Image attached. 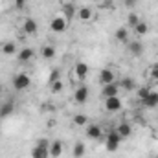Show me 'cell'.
Returning <instances> with one entry per match:
<instances>
[{"label": "cell", "instance_id": "cell-1", "mask_svg": "<svg viewBox=\"0 0 158 158\" xmlns=\"http://www.w3.org/2000/svg\"><path fill=\"white\" fill-rule=\"evenodd\" d=\"M30 85H31V79H30L28 74L20 72V74H15V76H13V88H15L17 92L28 90V88H30Z\"/></svg>", "mask_w": 158, "mask_h": 158}, {"label": "cell", "instance_id": "cell-2", "mask_svg": "<svg viewBox=\"0 0 158 158\" xmlns=\"http://www.w3.org/2000/svg\"><path fill=\"white\" fill-rule=\"evenodd\" d=\"M121 142H123V138L116 132V129H112V131H109V134H107L105 147H107V151H109V153H114V151H118V147H119V143H121Z\"/></svg>", "mask_w": 158, "mask_h": 158}, {"label": "cell", "instance_id": "cell-3", "mask_svg": "<svg viewBox=\"0 0 158 158\" xmlns=\"http://www.w3.org/2000/svg\"><path fill=\"white\" fill-rule=\"evenodd\" d=\"M66 28H68V20L63 15L61 17H53L50 20V30L53 33H63V31H66Z\"/></svg>", "mask_w": 158, "mask_h": 158}, {"label": "cell", "instance_id": "cell-4", "mask_svg": "<svg viewBox=\"0 0 158 158\" xmlns=\"http://www.w3.org/2000/svg\"><path fill=\"white\" fill-rule=\"evenodd\" d=\"M121 107H123V101L119 99V96L105 99V110L107 112H118V110H121Z\"/></svg>", "mask_w": 158, "mask_h": 158}, {"label": "cell", "instance_id": "cell-5", "mask_svg": "<svg viewBox=\"0 0 158 158\" xmlns=\"http://www.w3.org/2000/svg\"><path fill=\"white\" fill-rule=\"evenodd\" d=\"M22 31H24L26 35H35V33L39 31V24H37V20L31 19V17L24 19V22H22Z\"/></svg>", "mask_w": 158, "mask_h": 158}, {"label": "cell", "instance_id": "cell-6", "mask_svg": "<svg viewBox=\"0 0 158 158\" xmlns=\"http://www.w3.org/2000/svg\"><path fill=\"white\" fill-rule=\"evenodd\" d=\"M86 138H90V140H101L103 138V129L98 123H88V127H86Z\"/></svg>", "mask_w": 158, "mask_h": 158}, {"label": "cell", "instance_id": "cell-7", "mask_svg": "<svg viewBox=\"0 0 158 158\" xmlns=\"http://www.w3.org/2000/svg\"><path fill=\"white\" fill-rule=\"evenodd\" d=\"M35 57V50L33 48H20L19 52H17V59H19V63H30L31 59Z\"/></svg>", "mask_w": 158, "mask_h": 158}, {"label": "cell", "instance_id": "cell-8", "mask_svg": "<svg viewBox=\"0 0 158 158\" xmlns=\"http://www.w3.org/2000/svg\"><path fill=\"white\" fill-rule=\"evenodd\" d=\"M101 96H103V99H107V98H114V96H119V85H118V83L103 85V88H101Z\"/></svg>", "mask_w": 158, "mask_h": 158}, {"label": "cell", "instance_id": "cell-9", "mask_svg": "<svg viewBox=\"0 0 158 158\" xmlns=\"http://www.w3.org/2000/svg\"><path fill=\"white\" fill-rule=\"evenodd\" d=\"M99 83L101 85H110V83H116V76H114V72L110 70V68H103L101 72H99Z\"/></svg>", "mask_w": 158, "mask_h": 158}, {"label": "cell", "instance_id": "cell-10", "mask_svg": "<svg viewBox=\"0 0 158 158\" xmlns=\"http://www.w3.org/2000/svg\"><path fill=\"white\" fill-rule=\"evenodd\" d=\"M127 48H129V53H131L132 57H140V55L143 53V44H142L138 39L127 42Z\"/></svg>", "mask_w": 158, "mask_h": 158}, {"label": "cell", "instance_id": "cell-11", "mask_svg": "<svg viewBox=\"0 0 158 158\" xmlns=\"http://www.w3.org/2000/svg\"><path fill=\"white\" fill-rule=\"evenodd\" d=\"M86 99H88V88L85 85H81V86L76 88V92H74V101L79 103V105H83Z\"/></svg>", "mask_w": 158, "mask_h": 158}, {"label": "cell", "instance_id": "cell-12", "mask_svg": "<svg viewBox=\"0 0 158 158\" xmlns=\"http://www.w3.org/2000/svg\"><path fill=\"white\" fill-rule=\"evenodd\" d=\"M77 19L81 22H88V20H92V17H94V9L92 7H88V6H83V7H79L77 9Z\"/></svg>", "mask_w": 158, "mask_h": 158}, {"label": "cell", "instance_id": "cell-13", "mask_svg": "<svg viewBox=\"0 0 158 158\" xmlns=\"http://www.w3.org/2000/svg\"><path fill=\"white\" fill-rule=\"evenodd\" d=\"M31 158H50V147L35 143L33 149H31Z\"/></svg>", "mask_w": 158, "mask_h": 158}, {"label": "cell", "instance_id": "cell-14", "mask_svg": "<svg viewBox=\"0 0 158 158\" xmlns=\"http://www.w3.org/2000/svg\"><path fill=\"white\" fill-rule=\"evenodd\" d=\"M142 105H143V107H147V109H156V107H158V92L151 90V94L142 101Z\"/></svg>", "mask_w": 158, "mask_h": 158}, {"label": "cell", "instance_id": "cell-15", "mask_svg": "<svg viewBox=\"0 0 158 158\" xmlns=\"http://www.w3.org/2000/svg\"><path fill=\"white\" fill-rule=\"evenodd\" d=\"M116 132H118L119 136L125 140V138H129V136L132 134V127H131V123H127V121H121L118 127H116Z\"/></svg>", "mask_w": 158, "mask_h": 158}, {"label": "cell", "instance_id": "cell-16", "mask_svg": "<svg viewBox=\"0 0 158 158\" xmlns=\"http://www.w3.org/2000/svg\"><path fill=\"white\" fill-rule=\"evenodd\" d=\"M61 155H63V142L53 140L50 143V158H59Z\"/></svg>", "mask_w": 158, "mask_h": 158}, {"label": "cell", "instance_id": "cell-17", "mask_svg": "<svg viewBox=\"0 0 158 158\" xmlns=\"http://www.w3.org/2000/svg\"><path fill=\"white\" fill-rule=\"evenodd\" d=\"M76 13H77V9H76L74 2H72V4H63V17H64L68 22L76 17Z\"/></svg>", "mask_w": 158, "mask_h": 158}, {"label": "cell", "instance_id": "cell-18", "mask_svg": "<svg viewBox=\"0 0 158 158\" xmlns=\"http://www.w3.org/2000/svg\"><path fill=\"white\" fill-rule=\"evenodd\" d=\"M17 42H13V40H7V42H4L2 46H0V52L4 53V55H15L17 53Z\"/></svg>", "mask_w": 158, "mask_h": 158}, {"label": "cell", "instance_id": "cell-19", "mask_svg": "<svg viewBox=\"0 0 158 158\" xmlns=\"http://www.w3.org/2000/svg\"><path fill=\"white\" fill-rule=\"evenodd\" d=\"M74 74H76L77 79L83 81V79L88 76V64H86V63H77V64L74 66Z\"/></svg>", "mask_w": 158, "mask_h": 158}, {"label": "cell", "instance_id": "cell-20", "mask_svg": "<svg viewBox=\"0 0 158 158\" xmlns=\"http://www.w3.org/2000/svg\"><path fill=\"white\" fill-rule=\"evenodd\" d=\"M114 39L118 40V42H121V44H127L129 42V30L127 28H118L116 31H114Z\"/></svg>", "mask_w": 158, "mask_h": 158}, {"label": "cell", "instance_id": "cell-21", "mask_svg": "<svg viewBox=\"0 0 158 158\" xmlns=\"http://www.w3.org/2000/svg\"><path fill=\"white\" fill-rule=\"evenodd\" d=\"M13 110H15V103H13V101H6V103H2V107H0V118H7V116H11Z\"/></svg>", "mask_w": 158, "mask_h": 158}, {"label": "cell", "instance_id": "cell-22", "mask_svg": "<svg viewBox=\"0 0 158 158\" xmlns=\"http://www.w3.org/2000/svg\"><path fill=\"white\" fill-rule=\"evenodd\" d=\"M118 85H119V88H123V90H127V92L136 90V81H134L132 77H123Z\"/></svg>", "mask_w": 158, "mask_h": 158}, {"label": "cell", "instance_id": "cell-23", "mask_svg": "<svg viewBox=\"0 0 158 158\" xmlns=\"http://www.w3.org/2000/svg\"><path fill=\"white\" fill-rule=\"evenodd\" d=\"M85 153H86L85 143H83V142H76V143H74V149H72V156L74 158H83Z\"/></svg>", "mask_w": 158, "mask_h": 158}, {"label": "cell", "instance_id": "cell-24", "mask_svg": "<svg viewBox=\"0 0 158 158\" xmlns=\"http://www.w3.org/2000/svg\"><path fill=\"white\" fill-rule=\"evenodd\" d=\"M40 55H42L46 61L53 59V57H55V46H52V44H46V46H42V50H40Z\"/></svg>", "mask_w": 158, "mask_h": 158}, {"label": "cell", "instance_id": "cell-25", "mask_svg": "<svg viewBox=\"0 0 158 158\" xmlns=\"http://www.w3.org/2000/svg\"><path fill=\"white\" fill-rule=\"evenodd\" d=\"M147 31H149V26H147V22H143V20H140V22L134 26V35H136V37L147 35Z\"/></svg>", "mask_w": 158, "mask_h": 158}, {"label": "cell", "instance_id": "cell-26", "mask_svg": "<svg viewBox=\"0 0 158 158\" xmlns=\"http://www.w3.org/2000/svg\"><path fill=\"white\" fill-rule=\"evenodd\" d=\"M136 92H138V94H136V96H138V99H140V101H143V99L151 94V88H149V86H140V88H136Z\"/></svg>", "mask_w": 158, "mask_h": 158}, {"label": "cell", "instance_id": "cell-27", "mask_svg": "<svg viewBox=\"0 0 158 158\" xmlns=\"http://www.w3.org/2000/svg\"><path fill=\"white\" fill-rule=\"evenodd\" d=\"M127 22H129V26H131V28H134V26L140 22V17H138L134 11H131V13H129V17H127Z\"/></svg>", "mask_w": 158, "mask_h": 158}, {"label": "cell", "instance_id": "cell-28", "mask_svg": "<svg viewBox=\"0 0 158 158\" xmlns=\"http://www.w3.org/2000/svg\"><path fill=\"white\" fill-rule=\"evenodd\" d=\"M59 79H61V72L55 68V70H52V72H50V76H48V85H53V83H55V81H59Z\"/></svg>", "mask_w": 158, "mask_h": 158}, {"label": "cell", "instance_id": "cell-29", "mask_svg": "<svg viewBox=\"0 0 158 158\" xmlns=\"http://www.w3.org/2000/svg\"><path fill=\"white\" fill-rule=\"evenodd\" d=\"M74 123L79 125V127H83V125H86V123H88V118H86L85 114H76V116H74Z\"/></svg>", "mask_w": 158, "mask_h": 158}, {"label": "cell", "instance_id": "cell-30", "mask_svg": "<svg viewBox=\"0 0 158 158\" xmlns=\"http://www.w3.org/2000/svg\"><path fill=\"white\" fill-rule=\"evenodd\" d=\"M50 90H52L53 94H59V92L63 90V81L59 79V81H55L53 85H50Z\"/></svg>", "mask_w": 158, "mask_h": 158}, {"label": "cell", "instance_id": "cell-31", "mask_svg": "<svg viewBox=\"0 0 158 158\" xmlns=\"http://www.w3.org/2000/svg\"><path fill=\"white\" fill-rule=\"evenodd\" d=\"M123 6H125L127 9H134V7L138 6V0H123Z\"/></svg>", "mask_w": 158, "mask_h": 158}, {"label": "cell", "instance_id": "cell-32", "mask_svg": "<svg viewBox=\"0 0 158 158\" xmlns=\"http://www.w3.org/2000/svg\"><path fill=\"white\" fill-rule=\"evenodd\" d=\"M149 74H151V77L155 79V81H158V63H155V64L151 66V70H149Z\"/></svg>", "mask_w": 158, "mask_h": 158}, {"label": "cell", "instance_id": "cell-33", "mask_svg": "<svg viewBox=\"0 0 158 158\" xmlns=\"http://www.w3.org/2000/svg\"><path fill=\"white\" fill-rule=\"evenodd\" d=\"M26 2H28V0H15V7H17V9H24V7H26Z\"/></svg>", "mask_w": 158, "mask_h": 158}, {"label": "cell", "instance_id": "cell-34", "mask_svg": "<svg viewBox=\"0 0 158 158\" xmlns=\"http://www.w3.org/2000/svg\"><path fill=\"white\" fill-rule=\"evenodd\" d=\"M74 0H63V4H72Z\"/></svg>", "mask_w": 158, "mask_h": 158}, {"label": "cell", "instance_id": "cell-35", "mask_svg": "<svg viewBox=\"0 0 158 158\" xmlns=\"http://www.w3.org/2000/svg\"><path fill=\"white\" fill-rule=\"evenodd\" d=\"M156 92H158V90H156Z\"/></svg>", "mask_w": 158, "mask_h": 158}]
</instances>
